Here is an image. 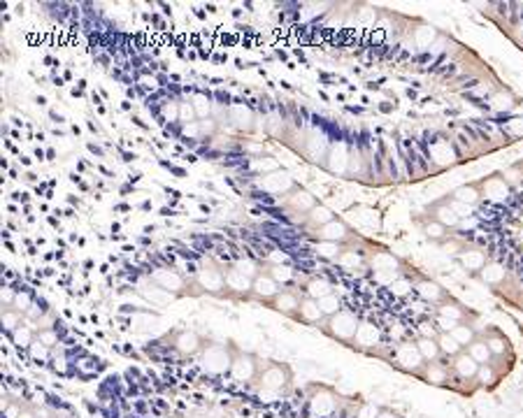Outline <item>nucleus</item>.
Here are the masks:
<instances>
[{
  "instance_id": "1",
  "label": "nucleus",
  "mask_w": 523,
  "mask_h": 418,
  "mask_svg": "<svg viewBox=\"0 0 523 418\" xmlns=\"http://www.w3.org/2000/svg\"><path fill=\"white\" fill-rule=\"evenodd\" d=\"M330 333L339 339H351L356 337L358 333V323L356 316L349 314V311H339V314L330 316Z\"/></svg>"
},
{
  "instance_id": "2",
  "label": "nucleus",
  "mask_w": 523,
  "mask_h": 418,
  "mask_svg": "<svg viewBox=\"0 0 523 418\" xmlns=\"http://www.w3.org/2000/svg\"><path fill=\"white\" fill-rule=\"evenodd\" d=\"M454 369L460 379H472V377H477V372H479V362L474 360L470 353H458L456 355V362H454Z\"/></svg>"
},
{
  "instance_id": "3",
  "label": "nucleus",
  "mask_w": 523,
  "mask_h": 418,
  "mask_svg": "<svg viewBox=\"0 0 523 418\" xmlns=\"http://www.w3.org/2000/svg\"><path fill=\"white\" fill-rule=\"evenodd\" d=\"M421 360H423V355L419 353L416 344L414 346H412V344H403V346L398 349V362H400L405 369H416V367L421 365Z\"/></svg>"
},
{
  "instance_id": "4",
  "label": "nucleus",
  "mask_w": 523,
  "mask_h": 418,
  "mask_svg": "<svg viewBox=\"0 0 523 418\" xmlns=\"http://www.w3.org/2000/svg\"><path fill=\"white\" fill-rule=\"evenodd\" d=\"M228 353H226L224 349H219V346H214V349H209L207 353H205V365H207L209 372H224L226 367H228Z\"/></svg>"
},
{
  "instance_id": "5",
  "label": "nucleus",
  "mask_w": 523,
  "mask_h": 418,
  "mask_svg": "<svg viewBox=\"0 0 523 418\" xmlns=\"http://www.w3.org/2000/svg\"><path fill=\"white\" fill-rule=\"evenodd\" d=\"M323 242H339L346 237V225L342 221H330V223L321 225V233H319Z\"/></svg>"
},
{
  "instance_id": "6",
  "label": "nucleus",
  "mask_w": 523,
  "mask_h": 418,
  "mask_svg": "<svg viewBox=\"0 0 523 418\" xmlns=\"http://www.w3.org/2000/svg\"><path fill=\"white\" fill-rule=\"evenodd\" d=\"M260 381H263L265 388H282V386L286 384V372H284L279 365H272L263 372Z\"/></svg>"
},
{
  "instance_id": "7",
  "label": "nucleus",
  "mask_w": 523,
  "mask_h": 418,
  "mask_svg": "<svg viewBox=\"0 0 523 418\" xmlns=\"http://www.w3.org/2000/svg\"><path fill=\"white\" fill-rule=\"evenodd\" d=\"M298 311H300V318L305 323H316L319 318H321V309H319V302L316 300H312V298H305V300H300V307H298Z\"/></svg>"
},
{
  "instance_id": "8",
  "label": "nucleus",
  "mask_w": 523,
  "mask_h": 418,
  "mask_svg": "<svg viewBox=\"0 0 523 418\" xmlns=\"http://www.w3.org/2000/svg\"><path fill=\"white\" fill-rule=\"evenodd\" d=\"M305 293H307V298H312V300H321L333 293V286H330L326 279H312L305 286Z\"/></svg>"
},
{
  "instance_id": "9",
  "label": "nucleus",
  "mask_w": 523,
  "mask_h": 418,
  "mask_svg": "<svg viewBox=\"0 0 523 418\" xmlns=\"http://www.w3.org/2000/svg\"><path fill=\"white\" fill-rule=\"evenodd\" d=\"M416 349H419V353L423 355V360H435L437 355L442 353L435 337H421L419 342H416Z\"/></svg>"
},
{
  "instance_id": "10",
  "label": "nucleus",
  "mask_w": 523,
  "mask_h": 418,
  "mask_svg": "<svg viewBox=\"0 0 523 418\" xmlns=\"http://www.w3.org/2000/svg\"><path fill=\"white\" fill-rule=\"evenodd\" d=\"M298 307H300V300L295 298L293 293H282V295L275 298V309L284 311V314H293Z\"/></svg>"
},
{
  "instance_id": "11",
  "label": "nucleus",
  "mask_w": 523,
  "mask_h": 418,
  "mask_svg": "<svg viewBox=\"0 0 523 418\" xmlns=\"http://www.w3.org/2000/svg\"><path fill=\"white\" fill-rule=\"evenodd\" d=\"M253 288H256V293H258L260 298H272V295H277V279H272V276H260V279H256Z\"/></svg>"
},
{
  "instance_id": "12",
  "label": "nucleus",
  "mask_w": 523,
  "mask_h": 418,
  "mask_svg": "<svg viewBox=\"0 0 523 418\" xmlns=\"http://www.w3.org/2000/svg\"><path fill=\"white\" fill-rule=\"evenodd\" d=\"M437 344H440V351L447 353V355H458L460 349H463V346H460V344L451 337V333H442L440 337H437Z\"/></svg>"
},
{
  "instance_id": "13",
  "label": "nucleus",
  "mask_w": 523,
  "mask_h": 418,
  "mask_svg": "<svg viewBox=\"0 0 523 418\" xmlns=\"http://www.w3.org/2000/svg\"><path fill=\"white\" fill-rule=\"evenodd\" d=\"M319 302V309H321V314L323 316H335V314H339L342 311V307H339V300H337V295H326V298H321V300H316Z\"/></svg>"
},
{
  "instance_id": "14",
  "label": "nucleus",
  "mask_w": 523,
  "mask_h": 418,
  "mask_svg": "<svg viewBox=\"0 0 523 418\" xmlns=\"http://www.w3.org/2000/svg\"><path fill=\"white\" fill-rule=\"evenodd\" d=\"M467 353H470L472 358L479 362V365H486L489 358H491V349H489V344H486V342H472Z\"/></svg>"
},
{
  "instance_id": "15",
  "label": "nucleus",
  "mask_w": 523,
  "mask_h": 418,
  "mask_svg": "<svg viewBox=\"0 0 523 418\" xmlns=\"http://www.w3.org/2000/svg\"><path fill=\"white\" fill-rule=\"evenodd\" d=\"M233 374H235L237 379H251V374H253V362H251V358H240V360L233 365Z\"/></svg>"
},
{
  "instance_id": "16",
  "label": "nucleus",
  "mask_w": 523,
  "mask_h": 418,
  "mask_svg": "<svg viewBox=\"0 0 523 418\" xmlns=\"http://www.w3.org/2000/svg\"><path fill=\"white\" fill-rule=\"evenodd\" d=\"M451 337H454L456 342L460 344V346H467V344L474 342V333H472V328L460 326V323L454 328V330H451Z\"/></svg>"
},
{
  "instance_id": "17",
  "label": "nucleus",
  "mask_w": 523,
  "mask_h": 418,
  "mask_svg": "<svg viewBox=\"0 0 523 418\" xmlns=\"http://www.w3.org/2000/svg\"><path fill=\"white\" fill-rule=\"evenodd\" d=\"M416 291H419L423 298H428V300H440L444 295V293L440 291V286L432 284V281H421L419 286H416Z\"/></svg>"
},
{
  "instance_id": "18",
  "label": "nucleus",
  "mask_w": 523,
  "mask_h": 418,
  "mask_svg": "<svg viewBox=\"0 0 523 418\" xmlns=\"http://www.w3.org/2000/svg\"><path fill=\"white\" fill-rule=\"evenodd\" d=\"M177 349L182 351V353H193V351L198 349V337L196 335H179Z\"/></svg>"
},
{
  "instance_id": "19",
  "label": "nucleus",
  "mask_w": 523,
  "mask_h": 418,
  "mask_svg": "<svg viewBox=\"0 0 523 418\" xmlns=\"http://www.w3.org/2000/svg\"><path fill=\"white\" fill-rule=\"evenodd\" d=\"M312 221L326 225V223H330V221H335V218H333V214L328 212L326 207H314V209H312Z\"/></svg>"
},
{
  "instance_id": "20",
  "label": "nucleus",
  "mask_w": 523,
  "mask_h": 418,
  "mask_svg": "<svg viewBox=\"0 0 523 418\" xmlns=\"http://www.w3.org/2000/svg\"><path fill=\"white\" fill-rule=\"evenodd\" d=\"M440 314L447 316V318H451V321H456V323L463 318V309H460L458 304H451V307H449V304H444V307H440Z\"/></svg>"
},
{
  "instance_id": "21",
  "label": "nucleus",
  "mask_w": 523,
  "mask_h": 418,
  "mask_svg": "<svg viewBox=\"0 0 523 418\" xmlns=\"http://www.w3.org/2000/svg\"><path fill=\"white\" fill-rule=\"evenodd\" d=\"M428 381H432V384H444V381H447V372H444V367L430 365V369H428Z\"/></svg>"
},
{
  "instance_id": "22",
  "label": "nucleus",
  "mask_w": 523,
  "mask_h": 418,
  "mask_svg": "<svg viewBox=\"0 0 523 418\" xmlns=\"http://www.w3.org/2000/svg\"><path fill=\"white\" fill-rule=\"evenodd\" d=\"M14 344H19V346H30V333L26 330V328H17L14 330Z\"/></svg>"
},
{
  "instance_id": "23",
  "label": "nucleus",
  "mask_w": 523,
  "mask_h": 418,
  "mask_svg": "<svg viewBox=\"0 0 523 418\" xmlns=\"http://www.w3.org/2000/svg\"><path fill=\"white\" fill-rule=\"evenodd\" d=\"M435 323H437V328L442 330V333H451L458 323L456 321H451V318H447V316H442V314H437V318H435Z\"/></svg>"
},
{
  "instance_id": "24",
  "label": "nucleus",
  "mask_w": 523,
  "mask_h": 418,
  "mask_svg": "<svg viewBox=\"0 0 523 418\" xmlns=\"http://www.w3.org/2000/svg\"><path fill=\"white\" fill-rule=\"evenodd\" d=\"M477 379L482 381V384H491V381H493V369H491L489 365H479Z\"/></svg>"
},
{
  "instance_id": "25",
  "label": "nucleus",
  "mask_w": 523,
  "mask_h": 418,
  "mask_svg": "<svg viewBox=\"0 0 523 418\" xmlns=\"http://www.w3.org/2000/svg\"><path fill=\"white\" fill-rule=\"evenodd\" d=\"M30 351H33V358H47V344H42V342H33L30 344Z\"/></svg>"
},
{
  "instance_id": "26",
  "label": "nucleus",
  "mask_w": 523,
  "mask_h": 418,
  "mask_svg": "<svg viewBox=\"0 0 523 418\" xmlns=\"http://www.w3.org/2000/svg\"><path fill=\"white\" fill-rule=\"evenodd\" d=\"M489 349H491V353H505V342L495 337L489 342Z\"/></svg>"
},
{
  "instance_id": "27",
  "label": "nucleus",
  "mask_w": 523,
  "mask_h": 418,
  "mask_svg": "<svg viewBox=\"0 0 523 418\" xmlns=\"http://www.w3.org/2000/svg\"><path fill=\"white\" fill-rule=\"evenodd\" d=\"M275 276H277V279H282V281H288L291 276H293V272L286 269V267H275Z\"/></svg>"
},
{
  "instance_id": "28",
  "label": "nucleus",
  "mask_w": 523,
  "mask_h": 418,
  "mask_svg": "<svg viewBox=\"0 0 523 418\" xmlns=\"http://www.w3.org/2000/svg\"><path fill=\"white\" fill-rule=\"evenodd\" d=\"M358 418H377V409H374L372 404H368V407L361 409V416Z\"/></svg>"
},
{
  "instance_id": "29",
  "label": "nucleus",
  "mask_w": 523,
  "mask_h": 418,
  "mask_svg": "<svg viewBox=\"0 0 523 418\" xmlns=\"http://www.w3.org/2000/svg\"><path fill=\"white\" fill-rule=\"evenodd\" d=\"M3 321H5V328H7V330H17V316H14V314H5V318H3Z\"/></svg>"
},
{
  "instance_id": "30",
  "label": "nucleus",
  "mask_w": 523,
  "mask_h": 418,
  "mask_svg": "<svg viewBox=\"0 0 523 418\" xmlns=\"http://www.w3.org/2000/svg\"><path fill=\"white\" fill-rule=\"evenodd\" d=\"M40 342L47 344V346H52V344L56 342V335H54V333H42L40 335Z\"/></svg>"
},
{
  "instance_id": "31",
  "label": "nucleus",
  "mask_w": 523,
  "mask_h": 418,
  "mask_svg": "<svg viewBox=\"0 0 523 418\" xmlns=\"http://www.w3.org/2000/svg\"><path fill=\"white\" fill-rule=\"evenodd\" d=\"M224 165H247V158H244V156H235V158H230V161H224Z\"/></svg>"
},
{
  "instance_id": "32",
  "label": "nucleus",
  "mask_w": 523,
  "mask_h": 418,
  "mask_svg": "<svg viewBox=\"0 0 523 418\" xmlns=\"http://www.w3.org/2000/svg\"><path fill=\"white\" fill-rule=\"evenodd\" d=\"M253 198H256V200H263V202H272V198L265 193H253Z\"/></svg>"
},
{
  "instance_id": "33",
  "label": "nucleus",
  "mask_w": 523,
  "mask_h": 418,
  "mask_svg": "<svg viewBox=\"0 0 523 418\" xmlns=\"http://www.w3.org/2000/svg\"><path fill=\"white\" fill-rule=\"evenodd\" d=\"M179 256H184V258H198V253H193V251H186V249H182V251H179Z\"/></svg>"
},
{
  "instance_id": "34",
  "label": "nucleus",
  "mask_w": 523,
  "mask_h": 418,
  "mask_svg": "<svg viewBox=\"0 0 523 418\" xmlns=\"http://www.w3.org/2000/svg\"><path fill=\"white\" fill-rule=\"evenodd\" d=\"M216 98H219V100H221V103H224V105H226V103H228V100H230V98H228V93H216Z\"/></svg>"
},
{
  "instance_id": "35",
  "label": "nucleus",
  "mask_w": 523,
  "mask_h": 418,
  "mask_svg": "<svg viewBox=\"0 0 523 418\" xmlns=\"http://www.w3.org/2000/svg\"><path fill=\"white\" fill-rule=\"evenodd\" d=\"M89 149H91V151H93V154H98V156H103V151H100V149H98V147H96V144H89Z\"/></svg>"
},
{
  "instance_id": "36",
  "label": "nucleus",
  "mask_w": 523,
  "mask_h": 418,
  "mask_svg": "<svg viewBox=\"0 0 523 418\" xmlns=\"http://www.w3.org/2000/svg\"><path fill=\"white\" fill-rule=\"evenodd\" d=\"M133 158H135V156H133V154H128V151H126V154H123V161H128V163H130Z\"/></svg>"
},
{
  "instance_id": "37",
  "label": "nucleus",
  "mask_w": 523,
  "mask_h": 418,
  "mask_svg": "<svg viewBox=\"0 0 523 418\" xmlns=\"http://www.w3.org/2000/svg\"><path fill=\"white\" fill-rule=\"evenodd\" d=\"M379 418H393V416H388V413H384V416H379Z\"/></svg>"
}]
</instances>
